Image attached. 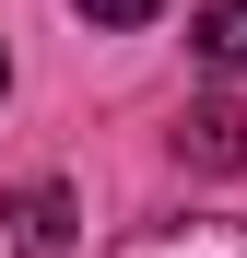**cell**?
<instances>
[{"label": "cell", "mask_w": 247, "mask_h": 258, "mask_svg": "<svg viewBox=\"0 0 247 258\" xmlns=\"http://www.w3.org/2000/svg\"><path fill=\"white\" fill-rule=\"evenodd\" d=\"M177 164H200V176H235V164H247V106H235V94L177 106Z\"/></svg>", "instance_id": "cell-3"}, {"label": "cell", "mask_w": 247, "mask_h": 258, "mask_svg": "<svg viewBox=\"0 0 247 258\" xmlns=\"http://www.w3.org/2000/svg\"><path fill=\"white\" fill-rule=\"evenodd\" d=\"M188 47L212 59V71H235V82H247V0H212V12L188 24Z\"/></svg>", "instance_id": "cell-4"}, {"label": "cell", "mask_w": 247, "mask_h": 258, "mask_svg": "<svg viewBox=\"0 0 247 258\" xmlns=\"http://www.w3.org/2000/svg\"><path fill=\"white\" fill-rule=\"evenodd\" d=\"M118 258H247V223L224 211H165V223H130Z\"/></svg>", "instance_id": "cell-2"}, {"label": "cell", "mask_w": 247, "mask_h": 258, "mask_svg": "<svg viewBox=\"0 0 247 258\" xmlns=\"http://www.w3.org/2000/svg\"><path fill=\"white\" fill-rule=\"evenodd\" d=\"M0 223H12V258H71V246H82V200H71L59 176H24Z\"/></svg>", "instance_id": "cell-1"}, {"label": "cell", "mask_w": 247, "mask_h": 258, "mask_svg": "<svg viewBox=\"0 0 247 258\" xmlns=\"http://www.w3.org/2000/svg\"><path fill=\"white\" fill-rule=\"evenodd\" d=\"M0 94H12V59H0Z\"/></svg>", "instance_id": "cell-6"}, {"label": "cell", "mask_w": 247, "mask_h": 258, "mask_svg": "<svg viewBox=\"0 0 247 258\" xmlns=\"http://www.w3.org/2000/svg\"><path fill=\"white\" fill-rule=\"evenodd\" d=\"M71 12H82V24H106V35H130V24H153V12H165V0H71Z\"/></svg>", "instance_id": "cell-5"}]
</instances>
